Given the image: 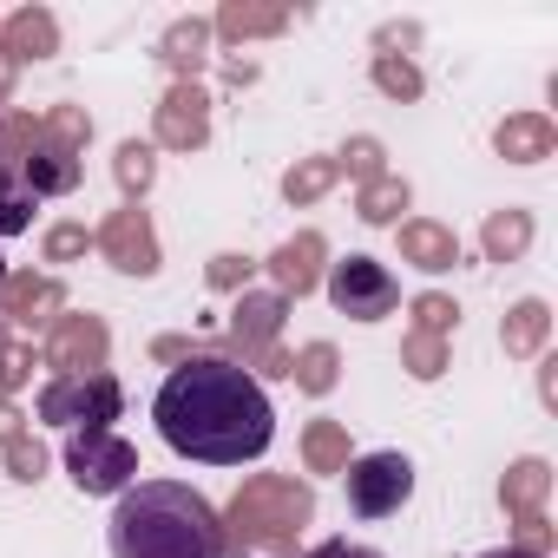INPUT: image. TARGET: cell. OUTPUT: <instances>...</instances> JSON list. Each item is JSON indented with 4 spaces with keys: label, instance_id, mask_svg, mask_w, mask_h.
I'll return each mask as SVG.
<instances>
[{
    "label": "cell",
    "instance_id": "obj_1",
    "mask_svg": "<svg viewBox=\"0 0 558 558\" xmlns=\"http://www.w3.org/2000/svg\"><path fill=\"white\" fill-rule=\"evenodd\" d=\"M151 421L171 453L204 460V466H243L276 440L263 381L223 355H191L184 368H171L151 401Z\"/></svg>",
    "mask_w": 558,
    "mask_h": 558
},
{
    "label": "cell",
    "instance_id": "obj_2",
    "mask_svg": "<svg viewBox=\"0 0 558 558\" xmlns=\"http://www.w3.org/2000/svg\"><path fill=\"white\" fill-rule=\"evenodd\" d=\"M112 558H223V519L184 480H138L119 493Z\"/></svg>",
    "mask_w": 558,
    "mask_h": 558
},
{
    "label": "cell",
    "instance_id": "obj_3",
    "mask_svg": "<svg viewBox=\"0 0 558 558\" xmlns=\"http://www.w3.org/2000/svg\"><path fill=\"white\" fill-rule=\"evenodd\" d=\"M316 519V493L290 473H256L236 486L230 512H223V551L263 545V551H290L296 532Z\"/></svg>",
    "mask_w": 558,
    "mask_h": 558
},
{
    "label": "cell",
    "instance_id": "obj_4",
    "mask_svg": "<svg viewBox=\"0 0 558 558\" xmlns=\"http://www.w3.org/2000/svg\"><path fill=\"white\" fill-rule=\"evenodd\" d=\"M119 408H125V395H119V381L99 368V375H53L47 388H40V421H53V427H112L119 421Z\"/></svg>",
    "mask_w": 558,
    "mask_h": 558
},
{
    "label": "cell",
    "instance_id": "obj_5",
    "mask_svg": "<svg viewBox=\"0 0 558 558\" xmlns=\"http://www.w3.org/2000/svg\"><path fill=\"white\" fill-rule=\"evenodd\" d=\"M66 473L80 493H125L138 480V447L119 440L112 427H80L66 440Z\"/></svg>",
    "mask_w": 558,
    "mask_h": 558
},
{
    "label": "cell",
    "instance_id": "obj_6",
    "mask_svg": "<svg viewBox=\"0 0 558 558\" xmlns=\"http://www.w3.org/2000/svg\"><path fill=\"white\" fill-rule=\"evenodd\" d=\"M342 473H349V506L362 519H388L414 493V460L408 453H368V460H349Z\"/></svg>",
    "mask_w": 558,
    "mask_h": 558
},
{
    "label": "cell",
    "instance_id": "obj_7",
    "mask_svg": "<svg viewBox=\"0 0 558 558\" xmlns=\"http://www.w3.org/2000/svg\"><path fill=\"white\" fill-rule=\"evenodd\" d=\"M329 303H336L342 316H355V323H381V316H395L401 283H395L375 256H349V263L329 269Z\"/></svg>",
    "mask_w": 558,
    "mask_h": 558
},
{
    "label": "cell",
    "instance_id": "obj_8",
    "mask_svg": "<svg viewBox=\"0 0 558 558\" xmlns=\"http://www.w3.org/2000/svg\"><path fill=\"white\" fill-rule=\"evenodd\" d=\"M283 316H290V303L283 296H276V290H243L236 296V310H230V355H236V368H263V355L276 349V329H283ZM223 355V362H230Z\"/></svg>",
    "mask_w": 558,
    "mask_h": 558
},
{
    "label": "cell",
    "instance_id": "obj_9",
    "mask_svg": "<svg viewBox=\"0 0 558 558\" xmlns=\"http://www.w3.org/2000/svg\"><path fill=\"white\" fill-rule=\"evenodd\" d=\"M151 138L165 151H204V138H210V93L197 80H178L158 99V112H151Z\"/></svg>",
    "mask_w": 558,
    "mask_h": 558
},
{
    "label": "cell",
    "instance_id": "obj_10",
    "mask_svg": "<svg viewBox=\"0 0 558 558\" xmlns=\"http://www.w3.org/2000/svg\"><path fill=\"white\" fill-rule=\"evenodd\" d=\"M93 243L106 250V263H112L119 276H151V269H158V230H151V210H138V204L112 210Z\"/></svg>",
    "mask_w": 558,
    "mask_h": 558
},
{
    "label": "cell",
    "instance_id": "obj_11",
    "mask_svg": "<svg viewBox=\"0 0 558 558\" xmlns=\"http://www.w3.org/2000/svg\"><path fill=\"white\" fill-rule=\"evenodd\" d=\"M40 355H47V368H60V375H99L106 355H112V336H106L99 316H60Z\"/></svg>",
    "mask_w": 558,
    "mask_h": 558
},
{
    "label": "cell",
    "instance_id": "obj_12",
    "mask_svg": "<svg viewBox=\"0 0 558 558\" xmlns=\"http://www.w3.org/2000/svg\"><path fill=\"white\" fill-rule=\"evenodd\" d=\"M14 171L27 178V191L34 197H66V191H80V151L73 145H60L47 125L34 132V145L14 158Z\"/></svg>",
    "mask_w": 558,
    "mask_h": 558
},
{
    "label": "cell",
    "instance_id": "obj_13",
    "mask_svg": "<svg viewBox=\"0 0 558 558\" xmlns=\"http://www.w3.org/2000/svg\"><path fill=\"white\" fill-rule=\"evenodd\" d=\"M323 256H329L323 230H296L283 250H276V256L263 263V269L276 276V296H283V303H290V296H310V290L323 283Z\"/></svg>",
    "mask_w": 558,
    "mask_h": 558
},
{
    "label": "cell",
    "instance_id": "obj_14",
    "mask_svg": "<svg viewBox=\"0 0 558 558\" xmlns=\"http://www.w3.org/2000/svg\"><path fill=\"white\" fill-rule=\"evenodd\" d=\"M66 303V290L60 283H47V276H8V283H0V316L8 323H27V329H47V323H60L53 310Z\"/></svg>",
    "mask_w": 558,
    "mask_h": 558
},
{
    "label": "cell",
    "instance_id": "obj_15",
    "mask_svg": "<svg viewBox=\"0 0 558 558\" xmlns=\"http://www.w3.org/2000/svg\"><path fill=\"white\" fill-rule=\"evenodd\" d=\"M0 53H8L14 66H21V60H53V53H60V21H53L47 8L8 14V27H0Z\"/></svg>",
    "mask_w": 558,
    "mask_h": 558
},
{
    "label": "cell",
    "instance_id": "obj_16",
    "mask_svg": "<svg viewBox=\"0 0 558 558\" xmlns=\"http://www.w3.org/2000/svg\"><path fill=\"white\" fill-rule=\"evenodd\" d=\"M493 145H499L506 165H538V158L558 151V125H551L545 112H512V119L493 132Z\"/></svg>",
    "mask_w": 558,
    "mask_h": 558
},
{
    "label": "cell",
    "instance_id": "obj_17",
    "mask_svg": "<svg viewBox=\"0 0 558 558\" xmlns=\"http://www.w3.org/2000/svg\"><path fill=\"white\" fill-rule=\"evenodd\" d=\"M401 256L414 263V269H427V276H440V269H453L460 263V236L447 230V223H401Z\"/></svg>",
    "mask_w": 558,
    "mask_h": 558
},
{
    "label": "cell",
    "instance_id": "obj_18",
    "mask_svg": "<svg viewBox=\"0 0 558 558\" xmlns=\"http://www.w3.org/2000/svg\"><path fill=\"white\" fill-rule=\"evenodd\" d=\"M545 336H551V310H545L538 296H525V303H512V310H506L499 342H506V355H512V362H532V355L545 349Z\"/></svg>",
    "mask_w": 558,
    "mask_h": 558
},
{
    "label": "cell",
    "instance_id": "obj_19",
    "mask_svg": "<svg viewBox=\"0 0 558 558\" xmlns=\"http://www.w3.org/2000/svg\"><path fill=\"white\" fill-rule=\"evenodd\" d=\"M158 60H165L178 80H197V66L210 60V21H197V14H191V21H178V27L158 40Z\"/></svg>",
    "mask_w": 558,
    "mask_h": 558
},
{
    "label": "cell",
    "instance_id": "obj_20",
    "mask_svg": "<svg viewBox=\"0 0 558 558\" xmlns=\"http://www.w3.org/2000/svg\"><path fill=\"white\" fill-rule=\"evenodd\" d=\"M283 27H290V8H269V0H230L217 14L223 40H263V34H283Z\"/></svg>",
    "mask_w": 558,
    "mask_h": 558
},
{
    "label": "cell",
    "instance_id": "obj_21",
    "mask_svg": "<svg viewBox=\"0 0 558 558\" xmlns=\"http://www.w3.org/2000/svg\"><path fill=\"white\" fill-rule=\"evenodd\" d=\"M480 250H486V263H519L532 250V210H493L480 230Z\"/></svg>",
    "mask_w": 558,
    "mask_h": 558
},
{
    "label": "cell",
    "instance_id": "obj_22",
    "mask_svg": "<svg viewBox=\"0 0 558 558\" xmlns=\"http://www.w3.org/2000/svg\"><path fill=\"white\" fill-rule=\"evenodd\" d=\"M545 493H551V466H545V460H519V466H506L499 499H506V512H512V519L538 512V506H545Z\"/></svg>",
    "mask_w": 558,
    "mask_h": 558
},
{
    "label": "cell",
    "instance_id": "obj_23",
    "mask_svg": "<svg viewBox=\"0 0 558 558\" xmlns=\"http://www.w3.org/2000/svg\"><path fill=\"white\" fill-rule=\"evenodd\" d=\"M336 375H342L336 342H310L303 355H290V381H296L303 395H329V388H336Z\"/></svg>",
    "mask_w": 558,
    "mask_h": 558
},
{
    "label": "cell",
    "instance_id": "obj_24",
    "mask_svg": "<svg viewBox=\"0 0 558 558\" xmlns=\"http://www.w3.org/2000/svg\"><path fill=\"white\" fill-rule=\"evenodd\" d=\"M303 460H310V473H342L349 466V427L342 421H310Z\"/></svg>",
    "mask_w": 558,
    "mask_h": 558
},
{
    "label": "cell",
    "instance_id": "obj_25",
    "mask_svg": "<svg viewBox=\"0 0 558 558\" xmlns=\"http://www.w3.org/2000/svg\"><path fill=\"white\" fill-rule=\"evenodd\" d=\"M414 204V191H408V178H375V184H362V197H355V210L368 217V223H401V210Z\"/></svg>",
    "mask_w": 558,
    "mask_h": 558
},
{
    "label": "cell",
    "instance_id": "obj_26",
    "mask_svg": "<svg viewBox=\"0 0 558 558\" xmlns=\"http://www.w3.org/2000/svg\"><path fill=\"white\" fill-rule=\"evenodd\" d=\"M34 191H27V178L14 171V165H0V236H21L27 223H34Z\"/></svg>",
    "mask_w": 558,
    "mask_h": 558
},
{
    "label": "cell",
    "instance_id": "obj_27",
    "mask_svg": "<svg viewBox=\"0 0 558 558\" xmlns=\"http://www.w3.org/2000/svg\"><path fill=\"white\" fill-rule=\"evenodd\" d=\"M112 178H119V191H125V197H145V191H151V178H158V151H151V145H138V138H125V145H119V158H112Z\"/></svg>",
    "mask_w": 558,
    "mask_h": 558
},
{
    "label": "cell",
    "instance_id": "obj_28",
    "mask_svg": "<svg viewBox=\"0 0 558 558\" xmlns=\"http://www.w3.org/2000/svg\"><path fill=\"white\" fill-rule=\"evenodd\" d=\"M336 158H303V165H290V178H283V197L290 204H316V197H329L336 191Z\"/></svg>",
    "mask_w": 558,
    "mask_h": 558
},
{
    "label": "cell",
    "instance_id": "obj_29",
    "mask_svg": "<svg viewBox=\"0 0 558 558\" xmlns=\"http://www.w3.org/2000/svg\"><path fill=\"white\" fill-rule=\"evenodd\" d=\"M401 368H408L414 381H440V375H447V342H440V336H408V342H401Z\"/></svg>",
    "mask_w": 558,
    "mask_h": 558
},
{
    "label": "cell",
    "instance_id": "obj_30",
    "mask_svg": "<svg viewBox=\"0 0 558 558\" xmlns=\"http://www.w3.org/2000/svg\"><path fill=\"white\" fill-rule=\"evenodd\" d=\"M375 86L388 93V99H421V73H414V60H401V53H375Z\"/></svg>",
    "mask_w": 558,
    "mask_h": 558
},
{
    "label": "cell",
    "instance_id": "obj_31",
    "mask_svg": "<svg viewBox=\"0 0 558 558\" xmlns=\"http://www.w3.org/2000/svg\"><path fill=\"white\" fill-rule=\"evenodd\" d=\"M336 171H349L355 184H375L381 178V138H349L342 158H336Z\"/></svg>",
    "mask_w": 558,
    "mask_h": 558
},
{
    "label": "cell",
    "instance_id": "obj_32",
    "mask_svg": "<svg viewBox=\"0 0 558 558\" xmlns=\"http://www.w3.org/2000/svg\"><path fill=\"white\" fill-rule=\"evenodd\" d=\"M460 323V310H453V296H414V336H440L447 342V329Z\"/></svg>",
    "mask_w": 558,
    "mask_h": 558
},
{
    "label": "cell",
    "instance_id": "obj_33",
    "mask_svg": "<svg viewBox=\"0 0 558 558\" xmlns=\"http://www.w3.org/2000/svg\"><path fill=\"white\" fill-rule=\"evenodd\" d=\"M40 125H47V132H53L60 145H73V151H80V145L93 138V119H86V106H53V112H47Z\"/></svg>",
    "mask_w": 558,
    "mask_h": 558
},
{
    "label": "cell",
    "instance_id": "obj_34",
    "mask_svg": "<svg viewBox=\"0 0 558 558\" xmlns=\"http://www.w3.org/2000/svg\"><path fill=\"white\" fill-rule=\"evenodd\" d=\"M8 473H14V480H27V486H34V480H40V473H47V447H40V440H34V434H14V440H8Z\"/></svg>",
    "mask_w": 558,
    "mask_h": 558
},
{
    "label": "cell",
    "instance_id": "obj_35",
    "mask_svg": "<svg viewBox=\"0 0 558 558\" xmlns=\"http://www.w3.org/2000/svg\"><path fill=\"white\" fill-rule=\"evenodd\" d=\"M93 250V230L86 223H53L47 230V263H73V256H86Z\"/></svg>",
    "mask_w": 558,
    "mask_h": 558
},
{
    "label": "cell",
    "instance_id": "obj_36",
    "mask_svg": "<svg viewBox=\"0 0 558 558\" xmlns=\"http://www.w3.org/2000/svg\"><path fill=\"white\" fill-rule=\"evenodd\" d=\"M250 269H256L250 256L223 250V256H210V269H204V283H210V290H243V283H250Z\"/></svg>",
    "mask_w": 558,
    "mask_h": 558
},
{
    "label": "cell",
    "instance_id": "obj_37",
    "mask_svg": "<svg viewBox=\"0 0 558 558\" xmlns=\"http://www.w3.org/2000/svg\"><path fill=\"white\" fill-rule=\"evenodd\" d=\"M512 551H525V558H545L551 551V519L545 512H525V519H512Z\"/></svg>",
    "mask_w": 558,
    "mask_h": 558
},
{
    "label": "cell",
    "instance_id": "obj_38",
    "mask_svg": "<svg viewBox=\"0 0 558 558\" xmlns=\"http://www.w3.org/2000/svg\"><path fill=\"white\" fill-rule=\"evenodd\" d=\"M27 381H34V349H8L0 355V395H14Z\"/></svg>",
    "mask_w": 558,
    "mask_h": 558
},
{
    "label": "cell",
    "instance_id": "obj_39",
    "mask_svg": "<svg viewBox=\"0 0 558 558\" xmlns=\"http://www.w3.org/2000/svg\"><path fill=\"white\" fill-rule=\"evenodd\" d=\"M14 434H27V414H21V408H14L8 395H0V447H8Z\"/></svg>",
    "mask_w": 558,
    "mask_h": 558
},
{
    "label": "cell",
    "instance_id": "obj_40",
    "mask_svg": "<svg viewBox=\"0 0 558 558\" xmlns=\"http://www.w3.org/2000/svg\"><path fill=\"white\" fill-rule=\"evenodd\" d=\"M151 355H158V362H191L197 349H191L184 336H158V342H151Z\"/></svg>",
    "mask_w": 558,
    "mask_h": 558
},
{
    "label": "cell",
    "instance_id": "obj_41",
    "mask_svg": "<svg viewBox=\"0 0 558 558\" xmlns=\"http://www.w3.org/2000/svg\"><path fill=\"white\" fill-rule=\"evenodd\" d=\"M310 558H381V551H368V545H349V538H329V545H316Z\"/></svg>",
    "mask_w": 558,
    "mask_h": 558
},
{
    "label": "cell",
    "instance_id": "obj_42",
    "mask_svg": "<svg viewBox=\"0 0 558 558\" xmlns=\"http://www.w3.org/2000/svg\"><path fill=\"white\" fill-rule=\"evenodd\" d=\"M414 40H421V27H414V21H401V27H381V53H388V47H414Z\"/></svg>",
    "mask_w": 558,
    "mask_h": 558
},
{
    "label": "cell",
    "instance_id": "obj_43",
    "mask_svg": "<svg viewBox=\"0 0 558 558\" xmlns=\"http://www.w3.org/2000/svg\"><path fill=\"white\" fill-rule=\"evenodd\" d=\"M538 395H545V408H558V362H545V375H538Z\"/></svg>",
    "mask_w": 558,
    "mask_h": 558
},
{
    "label": "cell",
    "instance_id": "obj_44",
    "mask_svg": "<svg viewBox=\"0 0 558 558\" xmlns=\"http://www.w3.org/2000/svg\"><path fill=\"white\" fill-rule=\"evenodd\" d=\"M8 86H14V60L0 53V99H8Z\"/></svg>",
    "mask_w": 558,
    "mask_h": 558
},
{
    "label": "cell",
    "instance_id": "obj_45",
    "mask_svg": "<svg viewBox=\"0 0 558 558\" xmlns=\"http://www.w3.org/2000/svg\"><path fill=\"white\" fill-rule=\"evenodd\" d=\"M480 558H525V551H512V545H506V551H480Z\"/></svg>",
    "mask_w": 558,
    "mask_h": 558
},
{
    "label": "cell",
    "instance_id": "obj_46",
    "mask_svg": "<svg viewBox=\"0 0 558 558\" xmlns=\"http://www.w3.org/2000/svg\"><path fill=\"white\" fill-rule=\"evenodd\" d=\"M0 355H8V323H0Z\"/></svg>",
    "mask_w": 558,
    "mask_h": 558
},
{
    "label": "cell",
    "instance_id": "obj_47",
    "mask_svg": "<svg viewBox=\"0 0 558 558\" xmlns=\"http://www.w3.org/2000/svg\"><path fill=\"white\" fill-rule=\"evenodd\" d=\"M0 283H8V256H0Z\"/></svg>",
    "mask_w": 558,
    "mask_h": 558
}]
</instances>
